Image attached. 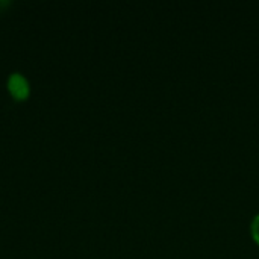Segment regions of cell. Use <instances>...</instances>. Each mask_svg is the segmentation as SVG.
I'll use <instances>...</instances> for the list:
<instances>
[{
	"mask_svg": "<svg viewBox=\"0 0 259 259\" xmlns=\"http://www.w3.org/2000/svg\"><path fill=\"white\" fill-rule=\"evenodd\" d=\"M6 87H8V91H9L11 97L15 102H24V100H27V97L30 94L29 80L18 71L9 74Z\"/></svg>",
	"mask_w": 259,
	"mask_h": 259,
	"instance_id": "obj_1",
	"label": "cell"
},
{
	"mask_svg": "<svg viewBox=\"0 0 259 259\" xmlns=\"http://www.w3.org/2000/svg\"><path fill=\"white\" fill-rule=\"evenodd\" d=\"M250 232H252V237L255 240V243L259 246V214L253 217L252 220V225H250Z\"/></svg>",
	"mask_w": 259,
	"mask_h": 259,
	"instance_id": "obj_2",
	"label": "cell"
},
{
	"mask_svg": "<svg viewBox=\"0 0 259 259\" xmlns=\"http://www.w3.org/2000/svg\"><path fill=\"white\" fill-rule=\"evenodd\" d=\"M11 5H12V2H8V0H0V12H2L5 8L11 6Z\"/></svg>",
	"mask_w": 259,
	"mask_h": 259,
	"instance_id": "obj_3",
	"label": "cell"
}]
</instances>
